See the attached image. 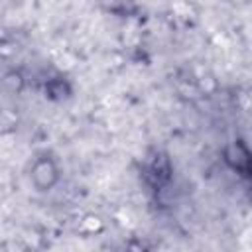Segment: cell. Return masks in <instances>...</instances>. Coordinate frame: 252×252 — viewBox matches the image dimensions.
<instances>
[{
	"mask_svg": "<svg viewBox=\"0 0 252 252\" xmlns=\"http://www.w3.org/2000/svg\"><path fill=\"white\" fill-rule=\"evenodd\" d=\"M146 177L150 179V183H152L154 187H163V185L171 179V165H169V159H167L163 154L156 152V154L150 158L148 165H146Z\"/></svg>",
	"mask_w": 252,
	"mask_h": 252,
	"instance_id": "cell-1",
	"label": "cell"
},
{
	"mask_svg": "<svg viewBox=\"0 0 252 252\" xmlns=\"http://www.w3.org/2000/svg\"><path fill=\"white\" fill-rule=\"evenodd\" d=\"M32 179H33V183H35V187L37 189H49V187H53L55 185V181L59 179V169H57V165L53 163V159H45V158H41V159H37L35 163H33V167H32Z\"/></svg>",
	"mask_w": 252,
	"mask_h": 252,
	"instance_id": "cell-2",
	"label": "cell"
},
{
	"mask_svg": "<svg viewBox=\"0 0 252 252\" xmlns=\"http://www.w3.org/2000/svg\"><path fill=\"white\" fill-rule=\"evenodd\" d=\"M224 159H226L234 169H238V171H242V173L250 171V167H252V158H250L248 150H246L240 142H234V144H230V146L226 148Z\"/></svg>",
	"mask_w": 252,
	"mask_h": 252,
	"instance_id": "cell-3",
	"label": "cell"
}]
</instances>
